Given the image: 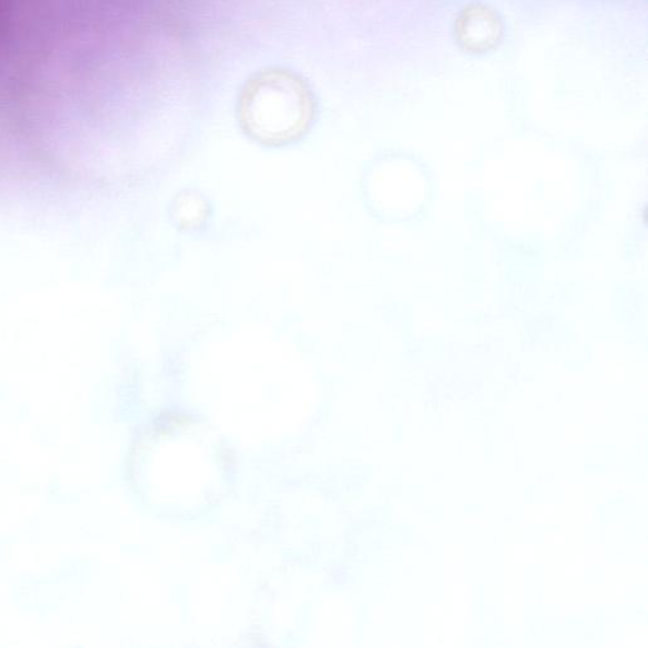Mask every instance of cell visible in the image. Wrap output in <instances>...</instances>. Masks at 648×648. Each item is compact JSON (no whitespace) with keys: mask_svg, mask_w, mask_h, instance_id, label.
<instances>
[{"mask_svg":"<svg viewBox=\"0 0 648 648\" xmlns=\"http://www.w3.org/2000/svg\"><path fill=\"white\" fill-rule=\"evenodd\" d=\"M79 0H0V107L52 91Z\"/></svg>","mask_w":648,"mask_h":648,"instance_id":"obj_1","label":"cell"},{"mask_svg":"<svg viewBox=\"0 0 648 648\" xmlns=\"http://www.w3.org/2000/svg\"><path fill=\"white\" fill-rule=\"evenodd\" d=\"M314 116L308 87L297 76L276 71L252 80L239 101L244 130L267 146H284L299 140Z\"/></svg>","mask_w":648,"mask_h":648,"instance_id":"obj_2","label":"cell"},{"mask_svg":"<svg viewBox=\"0 0 648 648\" xmlns=\"http://www.w3.org/2000/svg\"><path fill=\"white\" fill-rule=\"evenodd\" d=\"M503 30L499 14L483 4L467 7L455 23L456 39L463 50L471 54L495 49L503 37Z\"/></svg>","mask_w":648,"mask_h":648,"instance_id":"obj_3","label":"cell"}]
</instances>
